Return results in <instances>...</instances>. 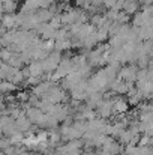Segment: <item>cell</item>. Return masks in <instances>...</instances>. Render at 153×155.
Returning <instances> with one entry per match:
<instances>
[{"instance_id":"obj_1","label":"cell","mask_w":153,"mask_h":155,"mask_svg":"<svg viewBox=\"0 0 153 155\" xmlns=\"http://www.w3.org/2000/svg\"><path fill=\"white\" fill-rule=\"evenodd\" d=\"M44 111L39 108V107H29L27 110H26V116L29 117V120L32 122V124H35V125H39L41 124V120L44 119Z\"/></svg>"},{"instance_id":"obj_2","label":"cell","mask_w":153,"mask_h":155,"mask_svg":"<svg viewBox=\"0 0 153 155\" xmlns=\"http://www.w3.org/2000/svg\"><path fill=\"white\" fill-rule=\"evenodd\" d=\"M15 124H17V128H18L20 131H23V133H27V131L30 130V127H32V122H30L29 117L26 116V111H24V110H23L21 114L15 119Z\"/></svg>"},{"instance_id":"obj_3","label":"cell","mask_w":153,"mask_h":155,"mask_svg":"<svg viewBox=\"0 0 153 155\" xmlns=\"http://www.w3.org/2000/svg\"><path fill=\"white\" fill-rule=\"evenodd\" d=\"M17 87H18V86L14 84V83L9 81V80H2V81H0V94H3V95H8V94L15 92Z\"/></svg>"},{"instance_id":"obj_4","label":"cell","mask_w":153,"mask_h":155,"mask_svg":"<svg viewBox=\"0 0 153 155\" xmlns=\"http://www.w3.org/2000/svg\"><path fill=\"white\" fill-rule=\"evenodd\" d=\"M2 26H5L6 29H12V27L15 26V17H14L12 14H6V15H3Z\"/></svg>"},{"instance_id":"obj_5","label":"cell","mask_w":153,"mask_h":155,"mask_svg":"<svg viewBox=\"0 0 153 155\" xmlns=\"http://www.w3.org/2000/svg\"><path fill=\"white\" fill-rule=\"evenodd\" d=\"M53 105H54V104L50 103L48 100H44V98H42V100H41V104H39V108H41L44 113H50L51 110H53Z\"/></svg>"},{"instance_id":"obj_6","label":"cell","mask_w":153,"mask_h":155,"mask_svg":"<svg viewBox=\"0 0 153 155\" xmlns=\"http://www.w3.org/2000/svg\"><path fill=\"white\" fill-rule=\"evenodd\" d=\"M29 92H26V91H20V92H17V101H20V103H26L27 100H29Z\"/></svg>"},{"instance_id":"obj_7","label":"cell","mask_w":153,"mask_h":155,"mask_svg":"<svg viewBox=\"0 0 153 155\" xmlns=\"http://www.w3.org/2000/svg\"><path fill=\"white\" fill-rule=\"evenodd\" d=\"M12 145V142H11V137H6V136H3L2 139H0V149L2 151H5L8 146H11Z\"/></svg>"},{"instance_id":"obj_8","label":"cell","mask_w":153,"mask_h":155,"mask_svg":"<svg viewBox=\"0 0 153 155\" xmlns=\"http://www.w3.org/2000/svg\"><path fill=\"white\" fill-rule=\"evenodd\" d=\"M3 136H5V134H3V130H2V127H0V139H2Z\"/></svg>"},{"instance_id":"obj_9","label":"cell","mask_w":153,"mask_h":155,"mask_svg":"<svg viewBox=\"0 0 153 155\" xmlns=\"http://www.w3.org/2000/svg\"><path fill=\"white\" fill-rule=\"evenodd\" d=\"M120 155H128V154H120Z\"/></svg>"}]
</instances>
